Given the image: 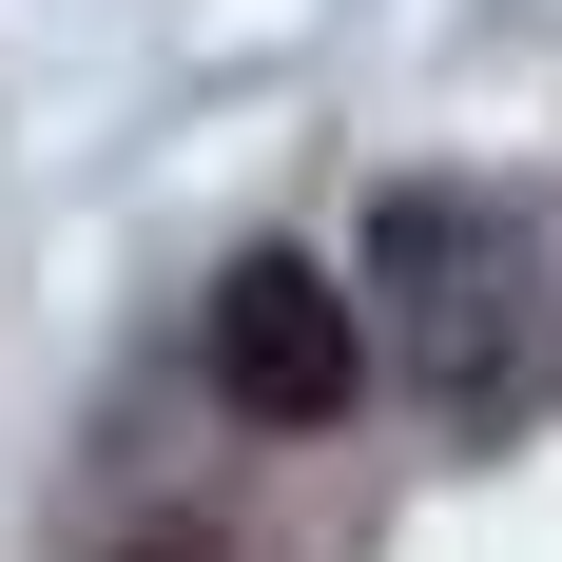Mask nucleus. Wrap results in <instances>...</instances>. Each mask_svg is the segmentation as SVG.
<instances>
[{
  "instance_id": "obj_2",
  "label": "nucleus",
  "mask_w": 562,
  "mask_h": 562,
  "mask_svg": "<svg viewBox=\"0 0 562 562\" xmlns=\"http://www.w3.org/2000/svg\"><path fill=\"white\" fill-rule=\"evenodd\" d=\"M136 562H214V543H194V524H175V543H136Z\"/></svg>"
},
{
  "instance_id": "obj_1",
  "label": "nucleus",
  "mask_w": 562,
  "mask_h": 562,
  "mask_svg": "<svg viewBox=\"0 0 562 562\" xmlns=\"http://www.w3.org/2000/svg\"><path fill=\"white\" fill-rule=\"evenodd\" d=\"M194 369H214L233 427H349V389H369V330H349V291L311 272V252H233L214 311H194Z\"/></svg>"
}]
</instances>
